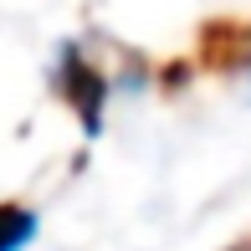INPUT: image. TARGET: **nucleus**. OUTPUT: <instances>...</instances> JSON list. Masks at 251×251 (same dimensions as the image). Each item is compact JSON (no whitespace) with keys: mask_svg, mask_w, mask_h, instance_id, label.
Instances as JSON below:
<instances>
[{"mask_svg":"<svg viewBox=\"0 0 251 251\" xmlns=\"http://www.w3.org/2000/svg\"><path fill=\"white\" fill-rule=\"evenodd\" d=\"M36 236V215L16 210V205H0V251H21Z\"/></svg>","mask_w":251,"mask_h":251,"instance_id":"2","label":"nucleus"},{"mask_svg":"<svg viewBox=\"0 0 251 251\" xmlns=\"http://www.w3.org/2000/svg\"><path fill=\"white\" fill-rule=\"evenodd\" d=\"M62 93H67V102H72L77 113H82L87 133H98L102 128V98H108V82L87 67V56L77 47L62 51Z\"/></svg>","mask_w":251,"mask_h":251,"instance_id":"1","label":"nucleus"}]
</instances>
